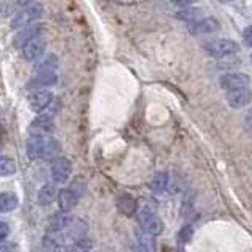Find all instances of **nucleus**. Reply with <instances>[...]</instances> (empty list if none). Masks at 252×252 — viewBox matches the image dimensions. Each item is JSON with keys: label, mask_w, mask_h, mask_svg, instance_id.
<instances>
[{"label": "nucleus", "mask_w": 252, "mask_h": 252, "mask_svg": "<svg viewBox=\"0 0 252 252\" xmlns=\"http://www.w3.org/2000/svg\"><path fill=\"white\" fill-rule=\"evenodd\" d=\"M207 54H210L211 57L216 59H225L230 57V55L238 52V44L232 39H225V38H219V39H211V41L203 44Z\"/></svg>", "instance_id": "f257e3e1"}, {"label": "nucleus", "mask_w": 252, "mask_h": 252, "mask_svg": "<svg viewBox=\"0 0 252 252\" xmlns=\"http://www.w3.org/2000/svg\"><path fill=\"white\" fill-rule=\"evenodd\" d=\"M137 219L140 227L144 228V232L150 236H158L164 232V222L159 216H156L152 210L148 208H140L137 213Z\"/></svg>", "instance_id": "f03ea898"}, {"label": "nucleus", "mask_w": 252, "mask_h": 252, "mask_svg": "<svg viewBox=\"0 0 252 252\" xmlns=\"http://www.w3.org/2000/svg\"><path fill=\"white\" fill-rule=\"evenodd\" d=\"M41 16H43V6L41 5H27V8L21 10L13 18V21H11V29L27 27L33 21H36L38 18H41Z\"/></svg>", "instance_id": "7ed1b4c3"}, {"label": "nucleus", "mask_w": 252, "mask_h": 252, "mask_svg": "<svg viewBox=\"0 0 252 252\" xmlns=\"http://www.w3.org/2000/svg\"><path fill=\"white\" fill-rule=\"evenodd\" d=\"M71 173H73V164L66 158H59L51 165V175L55 183L63 185L69 180Z\"/></svg>", "instance_id": "20e7f679"}, {"label": "nucleus", "mask_w": 252, "mask_h": 252, "mask_svg": "<svg viewBox=\"0 0 252 252\" xmlns=\"http://www.w3.org/2000/svg\"><path fill=\"white\" fill-rule=\"evenodd\" d=\"M219 22L215 18H202L188 24V30L191 35H210L219 30Z\"/></svg>", "instance_id": "39448f33"}, {"label": "nucleus", "mask_w": 252, "mask_h": 252, "mask_svg": "<svg viewBox=\"0 0 252 252\" xmlns=\"http://www.w3.org/2000/svg\"><path fill=\"white\" fill-rule=\"evenodd\" d=\"M219 85L222 87L224 90H228V92L246 89V87L249 85V77L243 73H227V74L220 76Z\"/></svg>", "instance_id": "423d86ee"}, {"label": "nucleus", "mask_w": 252, "mask_h": 252, "mask_svg": "<svg viewBox=\"0 0 252 252\" xmlns=\"http://www.w3.org/2000/svg\"><path fill=\"white\" fill-rule=\"evenodd\" d=\"M43 32H44L43 24H30V26L24 27L19 33L16 35L14 44L19 46V47H24L29 41H32V39H35L38 36H43Z\"/></svg>", "instance_id": "0eeeda50"}, {"label": "nucleus", "mask_w": 252, "mask_h": 252, "mask_svg": "<svg viewBox=\"0 0 252 252\" xmlns=\"http://www.w3.org/2000/svg\"><path fill=\"white\" fill-rule=\"evenodd\" d=\"M252 101V90L251 89H240L227 93V104L232 109H241L246 107Z\"/></svg>", "instance_id": "6e6552de"}, {"label": "nucleus", "mask_w": 252, "mask_h": 252, "mask_svg": "<svg viewBox=\"0 0 252 252\" xmlns=\"http://www.w3.org/2000/svg\"><path fill=\"white\" fill-rule=\"evenodd\" d=\"M52 93L49 90H36L32 96L29 98V106L30 109L33 110V112L39 114V112H43V110L51 104L52 102Z\"/></svg>", "instance_id": "1a4fd4ad"}, {"label": "nucleus", "mask_w": 252, "mask_h": 252, "mask_svg": "<svg viewBox=\"0 0 252 252\" xmlns=\"http://www.w3.org/2000/svg\"><path fill=\"white\" fill-rule=\"evenodd\" d=\"M54 129V122L49 115H38L29 126L30 136H44V134L51 132Z\"/></svg>", "instance_id": "9d476101"}, {"label": "nucleus", "mask_w": 252, "mask_h": 252, "mask_svg": "<svg viewBox=\"0 0 252 252\" xmlns=\"http://www.w3.org/2000/svg\"><path fill=\"white\" fill-rule=\"evenodd\" d=\"M44 47H46V41H44V38L43 36H38L35 39H32V41H29L26 46L22 47V55H24V59L32 62V60H36L39 55L43 54L44 51Z\"/></svg>", "instance_id": "9b49d317"}, {"label": "nucleus", "mask_w": 252, "mask_h": 252, "mask_svg": "<svg viewBox=\"0 0 252 252\" xmlns=\"http://www.w3.org/2000/svg\"><path fill=\"white\" fill-rule=\"evenodd\" d=\"M44 145H46L44 136H30L26 145V153L29 156V159L35 161L38 158H41Z\"/></svg>", "instance_id": "f8f14e48"}, {"label": "nucleus", "mask_w": 252, "mask_h": 252, "mask_svg": "<svg viewBox=\"0 0 252 252\" xmlns=\"http://www.w3.org/2000/svg\"><path fill=\"white\" fill-rule=\"evenodd\" d=\"M77 202H79V197L71 191V189H63V191L59 192V207L65 215H68L71 210L76 208Z\"/></svg>", "instance_id": "ddd939ff"}, {"label": "nucleus", "mask_w": 252, "mask_h": 252, "mask_svg": "<svg viewBox=\"0 0 252 252\" xmlns=\"http://www.w3.org/2000/svg\"><path fill=\"white\" fill-rule=\"evenodd\" d=\"M117 208L125 216H132L137 211V202L131 194H122L117 199Z\"/></svg>", "instance_id": "4468645a"}, {"label": "nucleus", "mask_w": 252, "mask_h": 252, "mask_svg": "<svg viewBox=\"0 0 252 252\" xmlns=\"http://www.w3.org/2000/svg\"><path fill=\"white\" fill-rule=\"evenodd\" d=\"M150 188H152V192L156 194V195L164 194L165 191H167V188H169V175L165 172H158L156 175L153 177Z\"/></svg>", "instance_id": "2eb2a0df"}, {"label": "nucleus", "mask_w": 252, "mask_h": 252, "mask_svg": "<svg viewBox=\"0 0 252 252\" xmlns=\"http://www.w3.org/2000/svg\"><path fill=\"white\" fill-rule=\"evenodd\" d=\"M55 197H57V188H55V185L46 183L38 192V203L46 207V205H51L55 200Z\"/></svg>", "instance_id": "dca6fc26"}, {"label": "nucleus", "mask_w": 252, "mask_h": 252, "mask_svg": "<svg viewBox=\"0 0 252 252\" xmlns=\"http://www.w3.org/2000/svg\"><path fill=\"white\" fill-rule=\"evenodd\" d=\"M19 205V199L14 192H2L0 194V213L13 211Z\"/></svg>", "instance_id": "f3484780"}, {"label": "nucleus", "mask_w": 252, "mask_h": 252, "mask_svg": "<svg viewBox=\"0 0 252 252\" xmlns=\"http://www.w3.org/2000/svg\"><path fill=\"white\" fill-rule=\"evenodd\" d=\"M57 66H59L57 55L49 54V55H46V57L41 62H39V63H36L35 69L36 71H41V73H51V71H54Z\"/></svg>", "instance_id": "a211bd4d"}, {"label": "nucleus", "mask_w": 252, "mask_h": 252, "mask_svg": "<svg viewBox=\"0 0 252 252\" xmlns=\"http://www.w3.org/2000/svg\"><path fill=\"white\" fill-rule=\"evenodd\" d=\"M55 82H57V74L54 71H51V73H39L30 82V87H47V85H54Z\"/></svg>", "instance_id": "6ab92c4d"}, {"label": "nucleus", "mask_w": 252, "mask_h": 252, "mask_svg": "<svg viewBox=\"0 0 252 252\" xmlns=\"http://www.w3.org/2000/svg\"><path fill=\"white\" fill-rule=\"evenodd\" d=\"M60 153V144L57 140H46V145L43 150V155L41 158L46 161H55V158Z\"/></svg>", "instance_id": "aec40b11"}, {"label": "nucleus", "mask_w": 252, "mask_h": 252, "mask_svg": "<svg viewBox=\"0 0 252 252\" xmlns=\"http://www.w3.org/2000/svg\"><path fill=\"white\" fill-rule=\"evenodd\" d=\"M199 16H200V10L195 6H186V8H183V10H178V13H177V18L180 21L188 22V24L197 21Z\"/></svg>", "instance_id": "412c9836"}, {"label": "nucleus", "mask_w": 252, "mask_h": 252, "mask_svg": "<svg viewBox=\"0 0 252 252\" xmlns=\"http://www.w3.org/2000/svg\"><path fill=\"white\" fill-rule=\"evenodd\" d=\"M16 173V164L11 158L0 156V177H10Z\"/></svg>", "instance_id": "4be33fe9"}, {"label": "nucleus", "mask_w": 252, "mask_h": 252, "mask_svg": "<svg viewBox=\"0 0 252 252\" xmlns=\"http://www.w3.org/2000/svg\"><path fill=\"white\" fill-rule=\"evenodd\" d=\"M192 235H194L192 227L191 225H185L180 230V233H178V241L180 243H189V241H191V238H192Z\"/></svg>", "instance_id": "5701e85b"}, {"label": "nucleus", "mask_w": 252, "mask_h": 252, "mask_svg": "<svg viewBox=\"0 0 252 252\" xmlns=\"http://www.w3.org/2000/svg\"><path fill=\"white\" fill-rule=\"evenodd\" d=\"M71 191H73L77 197H81L82 194H84V191H85V181H84V178H76L73 183H71Z\"/></svg>", "instance_id": "b1692460"}, {"label": "nucleus", "mask_w": 252, "mask_h": 252, "mask_svg": "<svg viewBox=\"0 0 252 252\" xmlns=\"http://www.w3.org/2000/svg\"><path fill=\"white\" fill-rule=\"evenodd\" d=\"M243 41L246 46L252 47V26H249L243 30Z\"/></svg>", "instance_id": "393cba45"}, {"label": "nucleus", "mask_w": 252, "mask_h": 252, "mask_svg": "<svg viewBox=\"0 0 252 252\" xmlns=\"http://www.w3.org/2000/svg\"><path fill=\"white\" fill-rule=\"evenodd\" d=\"M0 252H18V244H14V243L0 244Z\"/></svg>", "instance_id": "a878e982"}, {"label": "nucleus", "mask_w": 252, "mask_h": 252, "mask_svg": "<svg viewBox=\"0 0 252 252\" xmlns=\"http://www.w3.org/2000/svg\"><path fill=\"white\" fill-rule=\"evenodd\" d=\"M8 235H10V225H8L6 222H2V220H0V241L5 240Z\"/></svg>", "instance_id": "bb28decb"}, {"label": "nucleus", "mask_w": 252, "mask_h": 252, "mask_svg": "<svg viewBox=\"0 0 252 252\" xmlns=\"http://www.w3.org/2000/svg\"><path fill=\"white\" fill-rule=\"evenodd\" d=\"M244 123H246V128H248L249 131H252V107L248 110L246 117H244Z\"/></svg>", "instance_id": "cd10ccee"}, {"label": "nucleus", "mask_w": 252, "mask_h": 252, "mask_svg": "<svg viewBox=\"0 0 252 252\" xmlns=\"http://www.w3.org/2000/svg\"><path fill=\"white\" fill-rule=\"evenodd\" d=\"M132 252H152L150 249H147V248H144V246H140V244H137L136 248H134V251Z\"/></svg>", "instance_id": "c85d7f7f"}, {"label": "nucleus", "mask_w": 252, "mask_h": 252, "mask_svg": "<svg viewBox=\"0 0 252 252\" xmlns=\"http://www.w3.org/2000/svg\"><path fill=\"white\" fill-rule=\"evenodd\" d=\"M3 136V126H2V122H0V139Z\"/></svg>", "instance_id": "c756f323"}, {"label": "nucleus", "mask_w": 252, "mask_h": 252, "mask_svg": "<svg viewBox=\"0 0 252 252\" xmlns=\"http://www.w3.org/2000/svg\"><path fill=\"white\" fill-rule=\"evenodd\" d=\"M251 62H252V55H251Z\"/></svg>", "instance_id": "7c9ffc66"}, {"label": "nucleus", "mask_w": 252, "mask_h": 252, "mask_svg": "<svg viewBox=\"0 0 252 252\" xmlns=\"http://www.w3.org/2000/svg\"><path fill=\"white\" fill-rule=\"evenodd\" d=\"M0 148H2V147H0Z\"/></svg>", "instance_id": "2f4dec72"}]
</instances>
